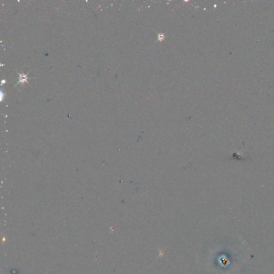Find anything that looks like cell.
<instances>
[{
    "label": "cell",
    "instance_id": "cell-1",
    "mask_svg": "<svg viewBox=\"0 0 274 274\" xmlns=\"http://www.w3.org/2000/svg\"><path fill=\"white\" fill-rule=\"evenodd\" d=\"M18 75H19V81L17 84H18L20 83H21L23 84L25 82L27 83V79H28V77H27V75L20 74V73H18Z\"/></svg>",
    "mask_w": 274,
    "mask_h": 274
}]
</instances>
